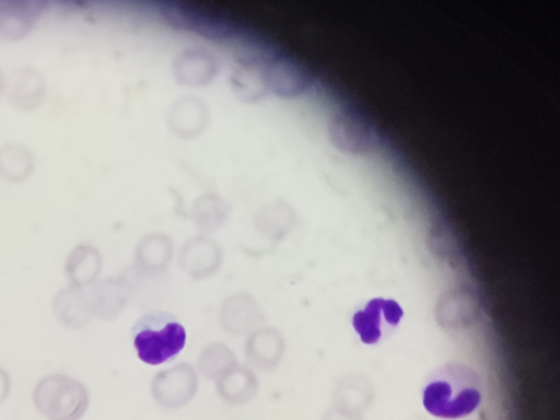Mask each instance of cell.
<instances>
[{
	"label": "cell",
	"mask_w": 560,
	"mask_h": 420,
	"mask_svg": "<svg viewBox=\"0 0 560 420\" xmlns=\"http://www.w3.org/2000/svg\"><path fill=\"white\" fill-rule=\"evenodd\" d=\"M481 400V382L476 373L460 364L436 369L423 388L425 410L441 419H460L470 415Z\"/></svg>",
	"instance_id": "obj_1"
},
{
	"label": "cell",
	"mask_w": 560,
	"mask_h": 420,
	"mask_svg": "<svg viewBox=\"0 0 560 420\" xmlns=\"http://www.w3.org/2000/svg\"><path fill=\"white\" fill-rule=\"evenodd\" d=\"M131 337L138 358L158 365L174 359L184 349L187 334L174 315L151 310L135 323Z\"/></svg>",
	"instance_id": "obj_2"
},
{
	"label": "cell",
	"mask_w": 560,
	"mask_h": 420,
	"mask_svg": "<svg viewBox=\"0 0 560 420\" xmlns=\"http://www.w3.org/2000/svg\"><path fill=\"white\" fill-rule=\"evenodd\" d=\"M35 408L48 420H80L90 402L89 390L79 380L50 374L33 389Z\"/></svg>",
	"instance_id": "obj_3"
},
{
	"label": "cell",
	"mask_w": 560,
	"mask_h": 420,
	"mask_svg": "<svg viewBox=\"0 0 560 420\" xmlns=\"http://www.w3.org/2000/svg\"><path fill=\"white\" fill-rule=\"evenodd\" d=\"M198 390V374L182 362L158 372L151 382V394L161 407L178 409L187 405Z\"/></svg>",
	"instance_id": "obj_4"
},
{
	"label": "cell",
	"mask_w": 560,
	"mask_h": 420,
	"mask_svg": "<svg viewBox=\"0 0 560 420\" xmlns=\"http://www.w3.org/2000/svg\"><path fill=\"white\" fill-rule=\"evenodd\" d=\"M401 316L402 311L395 301L378 298L353 315L352 325L363 342L376 343L392 334Z\"/></svg>",
	"instance_id": "obj_5"
},
{
	"label": "cell",
	"mask_w": 560,
	"mask_h": 420,
	"mask_svg": "<svg viewBox=\"0 0 560 420\" xmlns=\"http://www.w3.org/2000/svg\"><path fill=\"white\" fill-rule=\"evenodd\" d=\"M219 320L226 332L242 336L260 328L265 315L254 295L248 292H235L223 300Z\"/></svg>",
	"instance_id": "obj_6"
},
{
	"label": "cell",
	"mask_w": 560,
	"mask_h": 420,
	"mask_svg": "<svg viewBox=\"0 0 560 420\" xmlns=\"http://www.w3.org/2000/svg\"><path fill=\"white\" fill-rule=\"evenodd\" d=\"M92 317L113 320L131 303L130 291L121 276L97 280L85 289Z\"/></svg>",
	"instance_id": "obj_7"
},
{
	"label": "cell",
	"mask_w": 560,
	"mask_h": 420,
	"mask_svg": "<svg viewBox=\"0 0 560 420\" xmlns=\"http://www.w3.org/2000/svg\"><path fill=\"white\" fill-rule=\"evenodd\" d=\"M222 261V248L207 236L188 240L178 254V266L194 280H203L213 276L221 268Z\"/></svg>",
	"instance_id": "obj_8"
},
{
	"label": "cell",
	"mask_w": 560,
	"mask_h": 420,
	"mask_svg": "<svg viewBox=\"0 0 560 420\" xmlns=\"http://www.w3.org/2000/svg\"><path fill=\"white\" fill-rule=\"evenodd\" d=\"M128 284L131 303L141 308L155 310L166 296L170 287L167 270L152 271L128 267L120 275Z\"/></svg>",
	"instance_id": "obj_9"
},
{
	"label": "cell",
	"mask_w": 560,
	"mask_h": 420,
	"mask_svg": "<svg viewBox=\"0 0 560 420\" xmlns=\"http://www.w3.org/2000/svg\"><path fill=\"white\" fill-rule=\"evenodd\" d=\"M244 352L249 365L260 371H271L282 361L285 339L276 328L260 327L247 335Z\"/></svg>",
	"instance_id": "obj_10"
},
{
	"label": "cell",
	"mask_w": 560,
	"mask_h": 420,
	"mask_svg": "<svg viewBox=\"0 0 560 420\" xmlns=\"http://www.w3.org/2000/svg\"><path fill=\"white\" fill-rule=\"evenodd\" d=\"M259 382L256 374L247 366L236 363L225 371L217 381L219 397L230 406H243L257 395Z\"/></svg>",
	"instance_id": "obj_11"
},
{
	"label": "cell",
	"mask_w": 560,
	"mask_h": 420,
	"mask_svg": "<svg viewBox=\"0 0 560 420\" xmlns=\"http://www.w3.org/2000/svg\"><path fill=\"white\" fill-rule=\"evenodd\" d=\"M51 310L58 323L71 330L81 329L93 318L88 306L85 289L71 285L56 293Z\"/></svg>",
	"instance_id": "obj_12"
},
{
	"label": "cell",
	"mask_w": 560,
	"mask_h": 420,
	"mask_svg": "<svg viewBox=\"0 0 560 420\" xmlns=\"http://www.w3.org/2000/svg\"><path fill=\"white\" fill-rule=\"evenodd\" d=\"M102 268L100 252L91 245L81 244L69 253L65 273L69 285L86 289L98 280Z\"/></svg>",
	"instance_id": "obj_13"
},
{
	"label": "cell",
	"mask_w": 560,
	"mask_h": 420,
	"mask_svg": "<svg viewBox=\"0 0 560 420\" xmlns=\"http://www.w3.org/2000/svg\"><path fill=\"white\" fill-rule=\"evenodd\" d=\"M173 257V243L163 234L145 235L137 245L135 266L145 270H167Z\"/></svg>",
	"instance_id": "obj_14"
},
{
	"label": "cell",
	"mask_w": 560,
	"mask_h": 420,
	"mask_svg": "<svg viewBox=\"0 0 560 420\" xmlns=\"http://www.w3.org/2000/svg\"><path fill=\"white\" fill-rule=\"evenodd\" d=\"M294 212L290 207L282 203L261 209L255 220L258 231L273 242L285 237L294 226Z\"/></svg>",
	"instance_id": "obj_15"
},
{
	"label": "cell",
	"mask_w": 560,
	"mask_h": 420,
	"mask_svg": "<svg viewBox=\"0 0 560 420\" xmlns=\"http://www.w3.org/2000/svg\"><path fill=\"white\" fill-rule=\"evenodd\" d=\"M236 363L234 352L226 345L212 342L200 351L197 358V370L206 378L215 382Z\"/></svg>",
	"instance_id": "obj_16"
},
{
	"label": "cell",
	"mask_w": 560,
	"mask_h": 420,
	"mask_svg": "<svg viewBox=\"0 0 560 420\" xmlns=\"http://www.w3.org/2000/svg\"><path fill=\"white\" fill-rule=\"evenodd\" d=\"M229 206L217 197H203L191 209V220L202 232H213L220 229L229 217Z\"/></svg>",
	"instance_id": "obj_17"
},
{
	"label": "cell",
	"mask_w": 560,
	"mask_h": 420,
	"mask_svg": "<svg viewBox=\"0 0 560 420\" xmlns=\"http://www.w3.org/2000/svg\"><path fill=\"white\" fill-rule=\"evenodd\" d=\"M10 390V375L3 368H0V405L8 398Z\"/></svg>",
	"instance_id": "obj_18"
}]
</instances>
